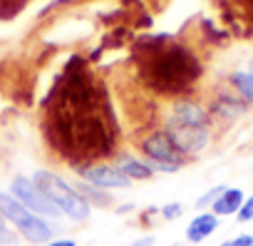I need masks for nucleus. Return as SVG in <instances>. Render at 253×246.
I'll return each mask as SVG.
<instances>
[{"label": "nucleus", "mask_w": 253, "mask_h": 246, "mask_svg": "<svg viewBox=\"0 0 253 246\" xmlns=\"http://www.w3.org/2000/svg\"><path fill=\"white\" fill-rule=\"evenodd\" d=\"M139 48V77L159 95H181L201 77V62L196 55L186 45L171 43L167 35L142 40Z\"/></svg>", "instance_id": "nucleus-1"}, {"label": "nucleus", "mask_w": 253, "mask_h": 246, "mask_svg": "<svg viewBox=\"0 0 253 246\" xmlns=\"http://www.w3.org/2000/svg\"><path fill=\"white\" fill-rule=\"evenodd\" d=\"M33 182L50 197V201L62 211V216H67L75 224H84L92 216V206L87 204V199L77 192L75 184H70L67 179H62L60 174L50 172V169H38L33 174Z\"/></svg>", "instance_id": "nucleus-2"}, {"label": "nucleus", "mask_w": 253, "mask_h": 246, "mask_svg": "<svg viewBox=\"0 0 253 246\" xmlns=\"http://www.w3.org/2000/svg\"><path fill=\"white\" fill-rule=\"evenodd\" d=\"M0 216H3L13 229L20 231V236H25L28 241H33V246H42L50 244L55 236V229L47 219L33 214L30 209H25L10 192H0Z\"/></svg>", "instance_id": "nucleus-3"}, {"label": "nucleus", "mask_w": 253, "mask_h": 246, "mask_svg": "<svg viewBox=\"0 0 253 246\" xmlns=\"http://www.w3.org/2000/svg\"><path fill=\"white\" fill-rule=\"evenodd\" d=\"M142 157L152 164L154 172H164V174H174L186 164V157L176 149V145L171 142V137L164 130H149L144 137H139L137 142Z\"/></svg>", "instance_id": "nucleus-4"}, {"label": "nucleus", "mask_w": 253, "mask_h": 246, "mask_svg": "<svg viewBox=\"0 0 253 246\" xmlns=\"http://www.w3.org/2000/svg\"><path fill=\"white\" fill-rule=\"evenodd\" d=\"M10 194L33 214L42 216V219H60L62 211L50 201V197L33 182V177H15L10 182Z\"/></svg>", "instance_id": "nucleus-5"}, {"label": "nucleus", "mask_w": 253, "mask_h": 246, "mask_svg": "<svg viewBox=\"0 0 253 246\" xmlns=\"http://www.w3.org/2000/svg\"><path fill=\"white\" fill-rule=\"evenodd\" d=\"M75 172L80 174V182H87V184H92L97 189H104V192H119V189H129L132 187V182L109 162L84 164V167H77Z\"/></svg>", "instance_id": "nucleus-6"}, {"label": "nucleus", "mask_w": 253, "mask_h": 246, "mask_svg": "<svg viewBox=\"0 0 253 246\" xmlns=\"http://www.w3.org/2000/svg\"><path fill=\"white\" fill-rule=\"evenodd\" d=\"M164 125L206 127V130H211L213 117H211V112H209L201 102H196V99H176V102L169 107L167 117H164Z\"/></svg>", "instance_id": "nucleus-7"}, {"label": "nucleus", "mask_w": 253, "mask_h": 246, "mask_svg": "<svg viewBox=\"0 0 253 246\" xmlns=\"http://www.w3.org/2000/svg\"><path fill=\"white\" fill-rule=\"evenodd\" d=\"M171 142L176 145V149L189 159V157H196L201 154L209 145H211V130L206 127H181V125H164L162 127Z\"/></svg>", "instance_id": "nucleus-8"}, {"label": "nucleus", "mask_w": 253, "mask_h": 246, "mask_svg": "<svg viewBox=\"0 0 253 246\" xmlns=\"http://www.w3.org/2000/svg\"><path fill=\"white\" fill-rule=\"evenodd\" d=\"M112 164L129 182H147V179H152L157 174L144 157H134V154H126V152H117Z\"/></svg>", "instance_id": "nucleus-9"}, {"label": "nucleus", "mask_w": 253, "mask_h": 246, "mask_svg": "<svg viewBox=\"0 0 253 246\" xmlns=\"http://www.w3.org/2000/svg\"><path fill=\"white\" fill-rule=\"evenodd\" d=\"M218 224H221V219H218L213 211H199V214L186 224L184 236H186L189 244H201V241H206V239L218 229Z\"/></svg>", "instance_id": "nucleus-10"}, {"label": "nucleus", "mask_w": 253, "mask_h": 246, "mask_svg": "<svg viewBox=\"0 0 253 246\" xmlns=\"http://www.w3.org/2000/svg\"><path fill=\"white\" fill-rule=\"evenodd\" d=\"M243 201H246V194H243L241 187H226V189L221 192V197L213 201L211 211H213L218 219H221V216H236V214L241 211Z\"/></svg>", "instance_id": "nucleus-11"}, {"label": "nucleus", "mask_w": 253, "mask_h": 246, "mask_svg": "<svg viewBox=\"0 0 253 246\" xmlns=\"http://www.w3.org/2000/svg\"><path fill=\"white\" fill-rule=\"evenodd\" d=\"M209 112L213 119H236L246 112V102L233 95H218V97H213Z\"/></svg>", "instance_id": "nucleus-12"}, {"label": "nucleus", "mask_w": 253, "mask_h": 246, "mask_svg": "<svg viewBox=\"0 0 253 246\" xmlns=\"http://www.w3.org/2000/svg\"><path fill=\"white\" fill-rule=\"evenodd\" d=\"M75 187H77V192L87 199L89 206H112V197H109V192L97 189V187H92V184H87V182H77Z\"/></svg>", "instance_id": "nucleus-13"}, {"label": "nucleus", "mask_w": 253, "mask_h": 246, "mask_svg": "<svg viewBox=\"0 0 253 246\" xmlns=\"http://www.w3.org/2000/svg\"><path fill=\"white\" fill-rule=\"evenodd\" d=\"M228 82L246 104H253V72H233Z\"/></svg>", "instance_id": "nucleus-14"}, {"label": "nucleus", "mask_w": 253, "mask_h": 246, "mask_svg": "<svg viewBox=\"0 0 253 246\" xmlns=\"http://www.w3.org/2000/svg\"><path fill=\"white\" fill-rule=\"evenodd\" d=\"M226 187L223 184H218V187H211L209 192H204L199 199H196V209H201V211H211V206H213V201L221 197V192H223Z\"/></svg>", "instance_id": "nucleus-15"}, {"label": "nucleus", "mask_w": 253, "mask_h": 246, "mask_svg": "<svg viewBox=\"0 0 253 246\" xmlns=\"http://www.w3.org/2000/svg\"><path fill=\"white\" fill-rule=\"evenodd\" d=\"M159 214H162V219L174 221V219H179V216L184 214V204H181V201H169V204H164V206L159 209Z\"/></svg>", "instance_id": "nucleus-16"}, {"label": "nucleus", "mask_w": 253, "mask_h": 246, "mask_svg": "<svg viewBox=\"0 0 253 246\" xmlns=\"http://www.w3.org/2000/svg\"><path fill=\"white\" fill-rule=\"evenodd\" d=\"M236 219H238V224H248V221H253V194L246 197V201H243L241 211L236 214Z\"/></svg>", "instance_id": "nucleus-17"}, {"label": "nucleus", "mask_w": 253, "mask_h": 246, "mask_svg": "<svg viewBox=\"0 0 253 246\" xmlns=\"http://www.w3.org/2000/svg\"><path fill=\"white\" fill-rule=\"evenodd\" d=\"M221 246H253V234H236V236L221 241Z\"/></svg>", "instance_id": "nucleus-18"}, {"label": "nucleus", "mask_w": 253, "mask_h": 246, "mask_svg": "<svg viewBox=\"0 0 253 246\" xmlns=\"http://www.w3.org/2000/svg\"><path fill=\"white\" fill-rule=\"evenodd\" d=\"M47 246H77V241L75 239H52Z\"/></svg>", "instance_id": "nucleus-19"}, {"label": "nucleus", "mask_w": 253, "mask_h": 246, "mask_svg": "<svg viewBox=\"0 0 253 246\" xmlns=\"http://www.w3.org/2000/svg\"><path fill=\"white\" fill-rule=\"evenodd\" d=\"M132 246H154V236H142V239H137Z\"/></svg>", "instance_id": "nucleus-20"}, {"label": "nucleus", "mask_w": 253, "mask_h": 246, "mask_svg": "<svg viewBox=\"0 0 253 246\" xmlns=\"http://www.w3.org/2000/svg\"><path fill=\"white\" fill-rule=\"evenodd\" d=\"M126 211H134V204H124V206H117V214H126Z\"/></svg>", "instance_id": "nucleus-21"}, {"label": "nucleus", "mask_w": 253, "mask_h": 246, "mask_svg": "<svg viewBox=\"0 0 253 246\" xmlns=\"http://www.w3.org/2000/svg\"><path fill=\"white\" fill-rule=\"evenodd\" d=\"M3 244H5V241H3V239H0V246H3Z\"/></svg>", "instance_id": "nucleus-22"}, {"label": "nucleus", "mask_w": 253, "mask_h": 246, "mask_svg": "<svg viewBox=\"0 0 253 246\" xmlns=\"http://www.w3.org/2000/svg\"><path fill=\"white\" fill-rule=\"evenodd\" d=\"M251 72H253V65H251Z\"/></svg>", "instance_id": "nucleus-23"}]
</instances>
